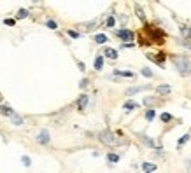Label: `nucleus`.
<instances>
[{"mask_svg": "<svg viewBox=\"0 0 191 173\" xmlns=\"http://www.w3.org/2000/svg\"><path fill=\"white\" fill-rule=\"evenodd\" d=\"M144 33H147V44H151V42H154V44H163L165 42V31L161 30V28H154L151 26V25H146L144 26Z\"/></svg>", "mask_w": 191, "mask_h": 173, "instance_id": "obj_1", "label": "nucleus"}, {"mask_svg": "<svg viewBox=\"0 0 191 173\" xmlns=\"http://www.w3.org/2000/svg\"><path fill=\"white\" fill-rule=\"evenodd\" d=\"M172 61H173V67L179 70L181 75H189L191 74V61L186 56H173Z\"/></svg>", "mask_w": 191, "mask_h": 173, "instance_id": "obj_2", "label": "nucleus"}, {"mask_svg": "<svg viewBox=\"0 0 191 173\" xmlns=\"http://www.w3.org/2000/svg\"><path fill=\"white\" fill-rule=\"evenodd\" d=\"M98 138H100V142L105 143V145H111V147H116L119 145V138L116 137L112 131H109V129H105V131H102V133L98 135Z\"/></svg>", "mask_w": 191, "mask_h": 173, "instance_id": "obj_3", "label": "nucleus"}, {"mask_svg": "<svg viewBox=\"0 0 191 173\" xmlns=\"http://www.w3.org/2000/svg\"><path fill=\"white\" fill-rule=\"evenodd\" d=\"M37 143H40V145H48L49 142H51V138H49V131L48 129H42L39 135H37Z\"/></svg>", "mask_w": 191, "mask_h": 173, "instance_id": "obj_4", "label": "nucleus"}, {"mask_svg": "<svg viewBox=\"0 0 191 173\" xmlns=\"http://www.w3.org/2000/svg\"><path fill=\"white\" fill-rule=\"evenodd\" d=\"M116 35L119 37L121 40H133V31L132 30H126V28H123V30H118L116 31Z\"/></svg>", "mask_w": 191, "mask_h": 173, "instance_id": "obj_5", "label": "nucleus"}, {"mask_svg": "<svg viewBox=\"0 0 191 173\" xmlns=\"http://www.w3.org/2000/svg\"><path fill=\"white\" fill-rule=\"evenodd\" d=\"M88 103H89V96H88V94H81L79 100H77V108L83 112L86 107H88Z\"/></svg>", "mask_w": 191, "mask_h": 173, "instance_id": "obj_6", "label": "nucleus"}, {"mask_svg": "<svg viewBox=\"0 0 191 173\" xmlns=\"http://www.w3.org/2000/svg\"><path fill=\"white\" fill-rule=\"evenodd\" d=\"M156 93L160 94V96H168V94L172 93V88H170V86H167V84H161V86H158V88H156Z\"/></svg>", "mask_w": 191, "mask_h": 173, "instance_id": "obj_7", "label": "nucleus"}, {"mask_svg": "<svg viewBox=\"0 0 191 173\" xmlns=\"http://www.w3.org/2000/svg\"><path fill=\"white\" fill-rule=\"evenodd\" d=\"M102 56L109 58V60H116V58H118V51H116V49H112V47H107L105 51H103Z\"/></svg>", "mask_w": 191, "mask_h": 173, "instance_id": "obj_8", "label": "nucleus"}, {"mask_svg": "<svg viewBox=\"0 0 191 173\" xmlns=\"http://www.w3.org/2000/svg\"><path fill=\"white\" fill-rule=\"evenodd\" d=\"M158 170V166H156L154 163H144L142 164V171L144 173H153V171H156Z\"/></svg>", "mask_w": 191, "mask_h": 173, "instance_id": "obj_9", "label": "nucleus"}, {"mask_svg": "<svg viewBox=\"0 0 191 173\" xmlns=\"http://www.w3.org/2000/svg\"><path fill=\"white\" fill-rule=\"evenodd\" d=\"M119 159H121V156H119V154H116V152H109V154H107V161H109L111 164L119 163Z\"/></svg>", "mask_w": 191, "mask_h": 173, "instance_id": "obj_10", "label": "nucleus"}, {"mask_svg": "<svg viewBox=\"0 0 191 173\" xmlns=\"http://www.w3.org/2000/svg\"><path fill=\"white\" fill-rule=\"evenodd\" d=\"M179 30H181V33H182V37L184 39H188V40H191V26H179Z\"/></svg>", "mask_w": 191, "mask_h": 173, "instance_id": "obj_11", "label": "nucleus"}, {"mask_svg": "<svg viewBox=\"0 0 191 173\" xmlns=\"http://www.w3.org/2000/svg\"><path fill=\"white\" fill-rule=\"evenodd\" d=\"M123 108L124 110H135V108H138V103L133 102V100H128V102L123 105Z\"/></svg>", "mask_w": 191, "mask_h": 173, "instance_id": "obj_12", "label": "nucleus"}, {"mask_svg": "<svg viewBox=\"0 0 191 173\" xmlns=\"http://www.w3.org/2000/svg\"><path fill=\"white\" fill-rule=\"evenodd\" d=\"M0 114H4V115H9V117H13V115L16 114V112H14L13 108H11V107L2 105V107H0Z\"/></svg>", "mask_w": 191, "mask_h": 173, "instance_id": "obj_13", "label": "nucleus"}, {"mask_svg": "<svg viewBox=\"0 0 191 173\" xmlns=\"http://www.w3.org/2000/svg\"><path fill=\"white\" fill-rule=\"evenodd\" d=\"M149 86H137V88H130L128 91H126V94L128 96H132V94H135V93H140V91H144V89H147Z\"/></svg>", "mask_w": 191, "mask_h": 173, "instance_id": "obj_14", "label": "nucleus"}, {"mask_svg": "<svg viewBox=\"0 0 191 173\" xmlns=\"http://www.w3.org/2000/svg\"><path fill=\"white\" fill-rule=\"evenodd\" d=\"M102 68H103V56L98 54V56L95 58V70H102Z\"/></svg>", "mask_w": 191, "mask_h": 173, "instance_id": "obj_15", "label": "nucleus"}, {"mask_svg": "<svg viewBox=\"0 0 191 173\" xmlns=\"http://www.w3.org/2000/svg\"><path fill=\"white\" fill-rule=\"evenodd\" d=\"M189 140H191V135H189V133L182 135V137L179 138V142H177V147H179V149H181V147L184 145V143H186V142H189Z\"/></svg>", "mask_w": 191, "mask_h": 173, "instance_id": "obj_16", "label": "nucleus"}, {"mask_svg": "<svg viewBox=\"0 0 191 173\" xmlns=\"http://www.w3.org/2000/svg\"><path fill=\"white\" fill-rule=\"evenodd\" d=\"M114 75H121V77H130V79H133L135 74L133 72H123V70H114Z\"/></svg>", "mask_w": 191, "mask_h": 173, "instance_id": "obj_17", "label": "nucleus"}, {"mask_svg": "<svg viewBox=\"0 0 191 173\" xmlns=\"http://www.w3.org/2000/svg\"><path fill=\"white\" fill-rule=\"evenodd\" d=\"M107 40H109V37L103 35V33H98V35H95V42H97V44H105Z\"/></svg>", "mask_w": 191, "mask_h": 173, "instance_id": "obj_18", "label": "nucleus"}, {"mask_svg": "<svg viewBox=\"0 0 191 173\" xmlns=\"http://www.w3.org/2000/svg\"><path fill=\"white\" fill-rule=\"evenodd\" d=\"M11 121H13L14 126H21L23 124V117H21V115H18V114H14L13 117H11Z\"/></svg>", "mask_w": 191, "mask_h": 173, "instance_id": "obj_19", "label": "nucleus"}, {"mask_svg": "<svg viewBox=\"0 0 191 173\" xmlns=\"http://www.w3.org/2000/svg\"><path fill=\"white\" fill-rule=\"evenodd\" d=\"M161 123H170V121H173V115H170L168 112H163V114L160 115Z\"/></svg>", "mask_w": 191, "mask_h": 173, "instance_id": "obj_20", "label": "nucleus"}, {"mask_svg": "<svg viewBox=\"0 0 191 173\" xmlns=\"http://www.w3.org/2000/svg\"><path fill=\"white\" fill-rule=\"evenodd\" d=\"M135 11H137V16H138V18L142 19V21H146V14H144L142 7H140L138 4H135Z\"/></svg>", "mask_w": 191, "mask_h": 173, "instance_id": "obj_21", "label": "nucleus"}, {"mask_svg": "<svg viewBox=\"0 0 191 173\" xmlns=\"http://www.w3.org/2000/svg\"><path fill=\"white\" fill-rule=\"evenodd\" d=\"M105 25H107V28H114L116 26V18H114V16H109Z\"/></svg>", "mask_w": 191, "mask_h": 173, "instance_id": "obj_22", "label": "nucleus"}, {"mask_svg": "<svg viewBox=\"0 0 191 173\" xmlns=\"http://www.w3.org/2000/svg\"><path fill=\"white\" fill-rule=\"evenodd\" d=\"M154 115H156V112L153 110V108H149V110L146 112V119L147 121H153V119H154Z\"/></svg>", "mask_w": 191, "mask_h": 173, "instance_id": "obj_23", "label": "nucleus"}, {"mask_svg": "<svg viewBox=\"0 0 191 173\" xmlns=\"http://www.w3.org/2000/svg\"><path fill=\"white\" fill-rule=\"evenodd\" d=\"M27 16H28V11H27V9H19L16 18H18V19H23V18H27Z\"/></svg>", "mask_w": 191, "mask_h": 173, "instance_id": "obj_24", "label": "nucleus"}, {"mask_svg": "<svg viewBox=\"0 0 191 173\" xmlns=\"http://www.w3.org/2000/svg\"><path fill=\"white\" fill-rule=\"evenodd\" d=\"M142 142L146 143V145H149V147H156V143L153 142V140H151L149 137H142Z\"/></svg>", "mask_w": 191, "mask_h": 173, "instance_id": "obj_25", "label": "nucleus"}, {"mask_svg": "<svg viewBox=\"0 0 191 173\" xmlns=\"http://www.w3.org/2000/svg\"><path fill=\"white\" fill-rule=\"evenodd\" d=\"M46 25H48V28H49V30H56V28H58L56 21H53V19H49V21L46 23Z\"/></svg>", "mask_w": 191, "mask_h": 173, "instance_id": "obj_26", "label": "nucleus"}, {"mask_svg": "<svg viewBox=\"0 0 191 173\" xmlns=\"http://www.w3.org/2000/svg\"><path fill=\"white\" fill-rule=\"evenodd\" d=\"M67 33H68V37H72V39H79V37H81V33H79V31H76V30H68Z\"/></svg>", "mask_w": 191, "mask_h": 173, "instance_id": "obj_27", "label": "nucleus"}, {"mask_svg": "<svg viewBox=\"0 0 191 173\" xmlns=\"http://www.w3.org/2000/svg\"><path fill=\"white\" fill-rule=\"evenodd\" d=\"M140 74H142L144 77H153V72L149 70V68H142V70H140Z\"/></svg>", "mask_w": 191, "mask_h": 173, "instance_id": "obj_28", "label": "nucleus"}, {"mask_svg": "<svg viewBox=\"0 0 191 173\" xmlns=\"http://www.w3.org/2000/svg\"><path fill=\"white\" fill-rule=\"evenodd\" d=\"M21 161H23V164H25V166H30V164H32V161H30V157H28V156H23Z\"/></svg>", "mask_w": 191, "mask_h": 173, "instance_id": "obj_29", "label": "nucleus"}, {"mask_svg": "<svg viewBox=\"0 0 191 173\" xmlns=\"http://www.w3.org/2000/svg\"><path fill=\"white\" fill-rule=\"evenodd\" d=\"M4 23L7 25V26H14V25H16V21H14V19H11V18H5Z\"/></svg>", "mask_w": 191, "mask_h": 173, "instance_id": "obj_30", "label": "nucleus"}, {"mask_svg": "<svg viewBox=\"0 0 191 173\" xmlns=\"http://www.w3.org/2000/svg\"><path fill=\"white\" fill-rule=\"evenodd\" d=\"M88 82H89L88 79H83V80H81V84H79V86H81V88H86V86H88Z\"/></svg>", "mask_w": 191, "mask_h": 173, "instance_id": "obj_31", "label": "nucleus"}, {"mask_svg": "<svg viewBox=\"0 0 191 173\" xmlns=\"http://www.w3.org/2000/svg\"><path fill=\"white\" fill-rule=\"evenodd\" d=\"M79 70H86V68H84V63H83V61H79Z\"/></svg>", "mask_w": 191, "mask_h": 173, "instance_id": "obj_32", "label": "nucleus"}, {"mask_svg": "<svg viewBox=\"0 0 191 173\" xmlns=\"http://www.w3.org/2000/svg\"><path fill=\"white\" fill-rule=\"evenodd\" d=\"M188 168H189V170H191V161H188Z\"/></svg>", "mask_w": 191, "mask_h": 173, "instance_id": "obj_33", "label": "nucleus"}, {"mask_svg": "<svg viewBox=\"0 0 191 173\" xmlns=\"http://www.w3.org/2000/svg\"><path fill=\"white\" fill-rule=\"evenodd\" d=\"M0 103H2V96H0Z\"/></svg>", "mask_w": 191, "mask_h": 173, "instance_id": "obj_34", "label": "nucleus"}]
</instances>
